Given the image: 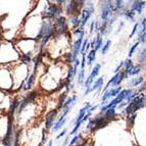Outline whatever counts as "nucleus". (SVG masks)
<instances>
[{"mask_svg":"<svg viewBox=\"0 0 146 146\" xmlns=\"http://www.w3.org/2000/svg\"><path fill=\"white\" fill-rule=\"evenodd\" d=\"M145 99L146 98H145V96H144L143 93H139L136 97L129 103V105L126 107L125 112H126L128 115H134L135 111H137L139 108H141V107L145 104Z\"/></svg>","mask_w":146,"mask_h":146,"instance_id":"f257e3e1","label":"nucleus"},{"mask_svg":"<svg viewBox=\"0 0 146 146\" xmlns=\"http://www.w3.org/2000/svg\"><path fill=\"white\" fill-rule=\"evenodd\" d=\"M100 68H101V64L100 63H97V64H95V66L92 68V71H91V74L89 75V77L87 78V80L85 81V95L89 94L91 92V87H92L93 83H94V79L96 78L99 74Z\"/></svg>","mask_w":146,"mask_h":146,"instance_id":"f03ea898","label":"nucleus"},{"mask_svg":"<svg viewBox=\"0 0 146 146\" xmlns=\"http://www.w3.org/2000/svg\"><path fill=\"white\" fill-rule=\"evenodd\" d=\"M122 91V88L121 86L119 87H112V88H110L108 90H106L104 93H103V96L101 98V106H104V105L108 104V100L112 97H117V95L121 93Z\"/></svg>","mask_w":146,"mask_h":146,"instance_id":"7ed1b4c3","label":"nucleus"},{"mask_svg":"<svg viewBox=\"0 0 146 146\" xmlns=\"http://www.w3.org/2000/svg\"><path fill=\"white\" fill-rule=\"evenodd\" d=\"M108 123V119L105 117V115H98L97 117H95L93 121H91L88 125V128H90L92 130L95 129H100V128H103L104 126H106V124Z\"/></svg>","mask_w":146,"mask_h":146,"instance_id":"20e7f679","label":"nucleus"},{"mask_svg":"<svg viewBox=\"0 0 146 146\" xmlns=\"http://www.w3.org/2000/svg\"><path fill=\"white\" fill-rule=\"evenodd\" d=\"M128 76L126 75V73H119V74H115L113 77H112L111 79H110V81H108V83L106 84V86L104 87V89H103V91H106L108 90L110 88H112L113 86H119V84H121V82H122L123 80H124L125 78H127Z\"/></svg>","mask_w":146,"mask_h":146,"instance_id":"39448f33","label":"nucleus"},{"mask_svg":"<svg viewBox=\"0 0 146 146\" xmlns=\"http://www.w3.org/2000/svg\"><path fill=\"white\" fill-rule=\"evenodd\" d=\"M91 107H92V105H91L90 103H86V104L79 110L78 115H77V117H76L75 126H81V125H82V121H83L84 117H85L86 113H87L88 110H90Z\"/></svg>","mask_w":146,"mask_h":146,"instance_id":"423d86ee","label":"nucleus"},{"mask_svg":"<svg viewBox=\"0 0 146 146\" xmlns=\"http://www.w3.org/2000/svg\"><path fill=\"white\" fill-rule=\"evenodd\" d=\"M146 6L145 0H132L131 3V9L133 11L137 12L138 15H141L143 9Z\"/></svg>","mask_w":146,"mask_h":146,"instance_id":"0eeeda50","label":"nucleus"},{"mask_svg":"<svg viewBox=\"0 0 146 146\" xmlns=\"http://www.w3.org/2000/svg\"><path fill=\"white\" fill-rule=\"evenodd\" d=\"M82 44H83V36H79V38L77 39V41L74 44L73 48H72V53H73V56L75 60L78 57L79 52H81V49H82Z\"/></svg>","mask_w":146,"mask_h":146,"instance_id":"6e6552de","label":"nucleus"},{"mask_svg":"<svg viewBox=\"0 0 146 146\" xmlns=\"http://www.w3.org/2000/svg\"><path fill=\"white\" fill-rule=\"evenodd\" d=\"M93 15V12L91 11V10H89L88 8H84L83 11H82V13H81V26H82V28L84 27L86 25V23L89 21V19H90V17Z\"/></svg>","mask_w":146,"mask_h":146,"instance_id":"1a4fd4ad","label":"nucleus"},{"mask_svg":"<svg viewBox=\"0 0 146 146\" xmlns=\"http://www.w3.org/2000/svg\"><path fill=\"white\" fill-rule=\"evenodd\" d=\"M56 113L57 111L56 110H52L46 115V121H45V127H46V129H49V128H51L52 125L54 123V119H55L56 117Z\"/></svg>","mask_w":146,"mask_h":146,"instance_id":"9d476101","label":"nucleus"},{"mask_svg":"<svg viewBox=\"0 0 146 146\" xmlns=\"http://www.w3.org/2000/svg\"><path fill=\"white\" fill-rule=\"evenodd\" d=\"M77 100H78V96H77V95H72L71 97H68V99L64 101V103L61 105V108L64 110V108L71 106V105H74V106H75L76 103H77Z\"/></svg>","mask_w":146,"mask_h":146,"instance_id":"9b49d317","label":"nucleus"},{"mask_svg":"<svg viewBox=\"0 0 146 146\" xmlns=\"http://www.w3.org/2000/svg\"><path fill=\"white\" fill-rule=\"evenodd\" d=\"M66 122V117H59V119H57V122H56L55 124H54L53 128H52V131H53V132L58 131L59 129H61V128H62V127L64 126Z\"/></svg>","mask_w":146,"mask_h":146,"instance_id":"f8f14e48","label":"nucleus"},{"mask_svg":"<svg viewBox=\"0 0 146 146\" xmlns=\"http://www.w3.org/2000/svg\"><path fill=\"white\" fill-rule=\"evenodd\" d=\"M119 15H124L126 19H128V20H130V21H134L135 11H133L132 9H126V8H125L123 11L119 12Z\"/></svg>","mask_w":146,"mask_h":146,"instance_id":"ddd939ff","label":"nucleus"},{"mask_svg":"<svg viewBox=\"0 0 146 146\" xmlns=\"http://www.w3.org/2000/svg\"><path fill=\"white\" fill-rule=\"evenodd\" d=\"M125 73H126V75L129 77L130 73L132 72V70H133V68H134V63H133V61L131 60L130 58H128L126 61H125Z\"/></svg>","mask_w":146,"mask_h":146,"instance_id":"4468645a","label":"nucleus"},{"mask_svg":"<svg viewBox=\"0 0 146 146\" xmlns=\"http://www.w3.org/2000/svg\"><path fill=\"white\" fill-rule=\"evenodd\" d=\"M103 82H104V79H103V77H100V78L96 79V80H95V82L93 83L92 87H91V91L100 89V88L103 86Z\"/></svg>","mask_w":146,"mask_h":146,"instance_id":"2eb2a0df","label":"nucleus"},{"mask_svg":"<svg viewBox=\"0 0 146 146\" xmlns=\"http://www.w3.org/2000/svg\"><path fill=\"white\" fill-rule=\"evenodd\" d=\"M95 48L94 50H99L101 47H102V35L100 34V33H98L97 34V37L95 38Z\"/></svg>","mask_w":146,"mask_h":146,"instance_id":"dca6fc26","label":"nucleus"},{"mask_svg":"<svg viewBox=\"0 0 146 146\" xmlns=\"http://www.w3.org/2000/svg\"><path fill=\"white\" fill-rule=\"evenodd\" d=\"M96 59V50L92 49L89 53L87 54V60H88V66H91L93 62L95 61Z\"/></svg>","mask_w":146,"mask_h":146,"instance_id":"f3484780","label":"nucleus"},{"mask_svg":"<svg viewBox=\"0 0 146 146\" xmlns=\"http://www.w3.org/2000/svg\"><path fill=\"white\" fill-rule=\"evenodd\" d=\"M58 12H59V10L57 9V7H56L55 5H51V6L49 7V10L47 11V17H54L58 15Z\"/></svg>","mask_w":146,"mask_h":146,"instance_id":"a211bd4d","label":"nucleus"},{"mask_svg":"<svg viewBox=\"0 0 146 146\" xmlns=\"http://www.w3.org/2000/svg\"><path fill=\"white\" fill-rule=\"evenodd\" d=\"M137 59H138L139 63H144L146 61V47L139 52L138 56H137Z\"/></svg>","mask_w":146,"mask_h":146,"instance_id":"6ab92c4d","label":"nucleus"},{"mask_svg":"<svg viewBox=\"0 0 146 146\" xmlns=\"http://www.w3.org/2000/svg\"><path fill=\"white\" fill-rule=\"evenodd\" d=\"M102 113L105 115V117H106L108 121H110V119H115V108H110V110H107L106 111L102 112Z\"/></svg>","mask_w":146,"mask_h":146,"instance_id":"aec40b11","label":"nucleus"},{"mask_svg":"<svg viewBox=\"0 0 146 146\" xmlns=\"http://www.w3.org/2000/svg\"><path fill=\"white\" fill-rule=\"evenodd\" d=\"M143 82H144V78H143V77H141V76H139V77H136V78L132 79L131 86H133V87H136V86L142 84Z\"/></svg>","mask_w":146,"mask_h":146,"instance_id":"412c9836","label":"nucleus"},{"mask_svg":"<svg viewBox=\"0 0 146 146\" xmlns=\"http://www.w3.org/2000/svg\"><path fill=\"white\" fill-rule=\"evenodd\" d=\"M115 11H123L124 8V0H115Z\"/></svg>","mask_w":146,"mask_h":146,"instance_id":"4be33fe9","label":"nucleus"},{"mask_svg":"<svg viewBox=\"0 0 146 146\" xmlns=\"http://www.w3.org/2000/svg\"><path fill=\"white\" fill-rule=\"evenodd\" d=\"M110 46H111V41H110V40H107V41L105 42L104 45H103V47L101 48V53H102L103 55H104V54H106L107 51L110 50Z\"/></svg>","mask_w":146,"mask_h":146,"instance_id":"5701e85b","label":"nucleus"},{"mask_svg":"<svg viewBox=\"0 0 146 146\" xmlns=\"http://www.w3.org/2000/svg\"><path fill=\"white\" fill-rule=\"evenodd\" d=\"M140 26H141V28H140V31H139V36L140 35H142L143 33H145L146 32V17H143L141 20V23H140Z\"/></svg>","mask_w":146,"mask_h":146,"instance_id":"b1692460","label":"nucleus"},{"mask_svg":"<svg viewBox=\"0 0 146 146\" xmlns=\"http://www.w3.org/2000/svg\"><path fill=\"white\" fill-rule=\"evenodd\" d=\"M84 79H85V70H82V68H81L80 73H79V77H78L79 84H83Z\"/></svg>","mask_w":146,"mask_h":146,"instance_id":"393cba45","label":"nucleus"},{"mask_svg":"<svg viewBox=\"0 0 146 146\" xmlns=\"http://www.w3.org/2000/svg\"><path fill=\"white\" fill-rule=\"evenodd\" d=\"M140 71H141V68H140V66H135L134 68H133V70H132V72L130 73L129 76H136V75H138V74L140 73Z\"/></svg>","mask_w":146,"mask_h":146,"instance_id":"a878e982","label":"nucleus"},{"mask_svg":"<svg viewBox=\"0 0 146 146\" xmlns=\"http://www.w3.org/2000/svg\"><path fill=\"white\" fill-rule=\"evenodd\" d=\"M139 44H140V42H139V41H137L136 43H135L134 45H133V46H132V48L130 49V51H129V57H132V56H133V54H134L135 50H136V49H137V47L139 46Z\"/></svg>","mask_w":146,"mask_h":146,"instance_id":"bb28decb","label":"nucleus"},{"mask_svg":"<svg viewBox=\"0 0 146 146\" xmlns=\"http://www.w3.org/2000/svg\"><path fill=\"white\" fill-rule=\"evenodd\" d=\"M139 26H140V23H136V24L134 25V27H133V30H132V33H131V34H130L129 38H132V37L134 36V35H135V33H136V32L138 31V28H139Z\"/></svg>","mask_w":146,"mask_h":146,"instance_id":"cd10ccee","label":"nucleus"},{"mask_svg":"<svg viewBox=\"0 0 146 146\" xmlns=\"http://www.w3.org/2000/svg\"><path fill=\"white\" fill-rule=\"evenodd\" d=\"M86 66V53L82 54V61H81V68L82 70H85Z\"/></svg>","mask_w":146,"mask_h":146,"instance_id":"c85d7f7f","label":"nucleus"},{"mask_svg":"<svg viewBox=\"0 0 146 146\" xmlns=\"http://www.w3.org/2000/svg\"><path fill=\"white\" fill-rule=\"evenodd\" d=\"M33 82H34V75H32L31 77L29 78V80H28V82H27V88H28V89H30V88L32 87V84H33Z\"/></svg>","mask_w":146,"mask_h":146,"instance_id":"c756f323","label":"nucleus"},{"mask_svg":"<svg viewBox=\"0 0 146 146\" xmlns=\"http://www.w3.org/2000/svg\"><path fill=\"white\" fill-rule=\"evenodd\" d=\"M79 138H80V135H76V136L74 137L73 139H72V141L70 142V146H74V145H75V143L78 141Z\"/></svg>","mask_w":146,"mask_h":146,"instance_id":"7c9ffc66","label":"nucleus"},{"mask_svg":"<svg viewBox=\"0 0 146 146\" xmlns=\"http://www.w3.org/2000/svg\"><path fill=\"white\" fill-rule=\"evenodd\" d=\"M124 66H125V61H121V63H119V66H117V68H115V74H119V70H121V68H122Z\"/></svg>","mask_w":146,"mask_h":146,"instance_id":"2f4dec72","label":"nucleus"},{"mask_svg":"<svg viewBox=\"0 0 146 146\" xmlns=\"http://www.w3.org/2000/svg\"><path fill=\"white\" fill-rule=\"evenodd\" d=\"M124 26H125V23L121 22V24H119V29H117V33L122 31V29H123V27H124Z\"/></svg>","mask_w":146,"mask_h":146,"instance_id":"473e14b6","label":"nucleus"},{"mask_svg":"<svg viewBox=\"0 0 146 146\" xmlns=\"http://www.w3.org/2000/svg\"><path fill=\"white\" fill-rule=\"evenodd\" d=\"M95 23H96V21H92V23H91V30H90L91 33H93V32H94V26H95Z\"/></svg>","mask_w":146,"mask_h":146,"instance_id":"72a5a7b5","label":"nucleus"},{"mask_svg":"<svg viewBox=\"0 0 146 146\" xmlns=\"http://www.w3.org/2000/svg\"><path fill=\"white\" fill-rule=\"evenodd\" d=\"M66 130H63V131L62 132H61V133H60V134H59L58 135V136H57V137H56V139H60L61 138V137H63V136H64V134H66Z\"/></svg>","mask_w":146,"mask_h":146,"instance_id":"f704fd0d","label":"nucleus"},{"mask_svg":"<svg viewBox=\"0 0 146 146\" xmlns=\"http://www.w3.org/2000/svg\"><path fill=\"white\" fill-rule=\"evenodd\" d=\"M56 1H57L58 4H62V3H64V0H56Z\"/></svg>","mask_w":146,"mask_h":146,"instance_id":"c9c22d12","label":"nucleus"},{"mask_svg":"<svg viewBox=\"0 0 146 146\" xmlns=\"http://www.w3.org/2000/svg\"><path fill=\"white\" fill-rule=\"evenodd\" d=\"M4 146H11V144H10L9 142H6V143L4 144Z\"/></svg>","mask_w":146,"mask_h":146,"instance_id":"e433bc0d","label":"nucleus"},{"mask_svg":"<svg viewBox=\"0 0 146 146\" xmlns=\"http://www.w3.org/2000/svg\"><path fill=\"white\" fill-rule=\"evenodd\" d=\"M47 146H52V141H49L48 142V145Z\"/></svg>","mask_w":146,"mask_h":146,"instance_id":"4c0bfd02","label":"nucleus"},{"mask_svg":"<svg viewBox=\"0 0 146 146\" xmlns=\"http://www.w3.org/2000/svg\"><path fill=\"white\" fill-rule=\"evenodd\" d=\"M145 68V71H146V66H145V68Z\"/></svg>","mask_w":146,"mask_h":146,"instance_id":"58836bf2","label":"nucleus"},{"mask_svg":"<svg viewBox=\"0 0 146 146\" xmlns=\"http://www.w3.org/2000/svg\"><path fill=\"white\" fill-rule=\"evenodd\" d=\"M145 105H146V99H145Z\"/></svg>","mask_w":146,"mask_h":146,"instance_id":"ea45409f","label":"nucleus"}]
</instances>
